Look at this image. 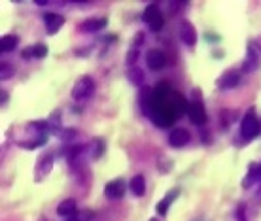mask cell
<instances>
[{"label":"cell","mask_w":261,"mask_h":221,"mask_svg":"<svg viewBox=\"0 0 261 221\" xmlns=\"http://www.w3.org/2000/svg\"><path fill=\"white\" fill-rule=\"evenodd\" d=\"M261 132V123L257 116H255L254 110H248L242 117V123H241V134L242 138H246V140H254L257 134Z\"/></svg>","instance_id":"cell-1"},{"label":"cell","mask_w":261,"mask_h":221,"mask_svg":"<svg viewBox=\"0 0 261 221\" xmlns=\"http://www.w3.org/2000/svg\"><path fill=\"white\" fill-rule=\"evenodd\" d=\"M95 91V79L91 76H82L72 87V98L74 100H85L89 98Z\"/></svg>","instance_id":"cell-2"},{"label":"cell","mask_w":261,"mask_h":221,"mask_svg":"<svg viewBox=\"0 0 261 221\" xmlns=\"http://www.w3.org/2000/svg\"><path fill=\"white\" fill-rule=\"evenodd\" d=\"M144 23L150 26L153 33H157V31H161L163 29V15H161V12H159V8L155 6V4H150V6L144 10V15H142Z\"/></svg>","instance_id":"cell-3"},{"label":"cell","mask_w":261,"mask_h":221,"mask_svg":"<svg viewBox=\"0 0 261 221\" xmlns=\"http://www.w3.org/2000/svg\"><path fill=\"white\" fill-rule=\"evenodd\" d=\"M188 117H190L191 121L195 125H204L208 121V117H206V112H204V106L199 98H193L190 102V108H188Z\"/></svg>","instance_id":"cell-4"},{"label":"cell","mask_w":261,"mask_h":221,"mask_svg":"<svg viewBox=\"0 0 261 221\" xmlns=\"http://www.w3.org/2000/svg\"><path fill=\"white\" fill-rule=\"evenodd\" d=\"M51 167H53V155L51 153H44V155L38 159V163H36L34 180H36V182H42V180L51 172Z\"/></svg>","instance_id":"cell-5"},{"label":"cell","mask_w":261,"mask_h":221,"mask_svg":"<svg viewBox=\"0 0 261 221\" xmlns=\"http://www.w3.org/2000/svg\"><path fill=\"white\" fill-rule=\"evenodd\" d=\"M125 187H127V183H125V180H121V178H118V180H112V182H108L105 185V195L108 197V199H121V197L125 195Z\"/></svg>","instance_id":"cell-6"},{"label":"cell","mask_w":261,"mask_h":221,"mask_svg":"<svg viewBox=\"0 0 261 221\" xmlns=\"http://www.w3.org/2000/svg\"><path fill=\"white\" fill-rule=\"evenodd\" d=\"M146 65L150 66L151 70H161L167 65V57L161 49H150L146 55Z\"/></svg>","instance_id":"cell-7"},{"label":"cell","mask_w":261,"mask_h":221,"mask_svg":"<svg viewBox=\"0 0 261 221\" xmlns=\"http://www.w3.org/2000/svg\"><path fill=\"white\" fill-rule=\"evenodd\" d=\"M239 81H241V74L237 70H227L225 74H222V78L218 79V87L220 89H233V87H237L239 85Z\"/></svg>","instance_id":"cell-8"},{"label":"cell","mask_w":261,"mask_h":221,"mask_svg":"<svg viewBox=\"0 0 261 221\" xmlns=\"http://www.w3.org/2000/svg\"><path fill=\"white\" fill-rule=\"evenodd\" d=\"M44 25H46V31L49 34L59 33V29L65 25V17L59 15V13H46L44 15Z\"/></svg>","instance_id":"cell-9"},{"label":"cell","mask_w":261,"mask_h":221,"mask_svg":"<svg viewBox=\"0 0 261 221\" xmlns=\"http://www.w3.org/2000/svg\"><path fill=\"white\" fill-rule=\"evenodd\" d=\"M180 38H182V42L186 44V46L193 47L197 44V31L195 26L191 25V23H188V21H184L182 26H180Z\"/></svg>","instance_id":"cell-10"},{"label":"cell","mask_w":261,"mask_h":221,"mask_svg":"<svg viewBox=\"0 0 261 221\" xmlns=\"http://www.w3.org/2000/svg\"><path fill=\"white\" fill-rule=\"evenodd\" d=\"M188 142H190V132L186 129H174L170 132L169 144L172 148H184Z\"/></svg>","instance_id":"cell-11"},{"label":"cell","mask_w":261,"mask_h":221,"mask_svg":"<svg viewBox=\"0 0 261 221\" xmlns=\"http://www.w3.org/2000/svg\"><path fill=\"white\" fill-rule=\"evenodd\" d=\"M105 26H106L105 17H91V19H85L80 25V31H84V33H97V31H102Z\"/></svg>","instance_id":"cell-12"},{"label":"cell","mask_w":261,"mask_h":221,"mask_svg":"<svg viewBox=\"0 0 261 221\" xmlns=\"http://www.w3.org/2000/svg\"><path fill=\"white\" fill-rule=\"evenodd\" d=\"M259 66V55H257V49L254 47V44H250V49L246 51V59H244V72H254L255 68Z\"/></svg>","instance_id":"cell-13"},{"label":"cell","mask_w":261,"mask_h":221,"mask_svg":"<svg viewBox=\"0 0 261 221\" xmlns=\"http://www.w3.org/2000/svg\"><path fill=\"white\" fill-rule=\"evenodd\" d=\"M129 189L135 197H142L146 193V178L142 174L133 176V180L129 182Z\"/></svg>","instance_id":"cell-14"},{"label":"cell","mask_w":261,"mask_h":221,"mask_svg":"<svg viewBox=\"0 0 261 221\" xmlns=\"http://www.w3.org/2000/svg\"><path fill=\"white\" fill-rule=\"evenodd\" d=\"M76 212H78V204H76L74 199H66V201H63L59 206H57V214H59L61 217L76 215Z\"/></svg>","instance_id":"cell-15"},{"label":"cell","mask_w":261,"mask_h":221,"mask_svg":"<svg viewBox=\"0 0 261 221\" xmlns=\"http://www.w3.org/2000/svg\"><path fill=\"white\" fill-rule=\"evenodd\" d=\"M17 36H13V34H6V36H2V40H0V49H2V53H10L13 51L15 47H17Z\"/></svg>","instance_id":"cell-16"},{"label":"cell","mask_w":261,"mask_h":221,"mask_svg":"<svg viewBox=\"0 0 261 221\" xmlns=\"http://www.w3.org/2000/svg\"><path fill=\"white\" fill-rule=\"evenodd\" d=\"M47 55V46L44 44H36V46L27 47V51H23V57H38L44 59Z\"/></svg>","instance_id":"cell-17"},{"label":"cell","mask_w":261,"mask_h":221,"mask_svg":"<svg viewBox=\"0 0 261 221\" xmlns=\"http://www.w3.org/2000/svg\"><path fill=\"white\" fill-rule=\"evenodd\" d=\"M178 195H180V191H178V189H174V191H172V193H169V195H165L163 201L157 204V212H159L161 215L167 214V208L170 206V202L174 201V199H176Z\"/></svg>","instance_id":"cell-18"},{"label":"cell","mask_w":261,"mask_h":221,"mask_svg":"<svg viewBox=\"0 0 261 221\" xmlns=\"http://www.w3.org/2000/svg\"><path fill=\"white\" fill-rule=\"evenodd\" d=\"M44 144H46V136H38V138H31L29 142H21L19 146L25 148V150H36V148L44 146Z\"/></svg>","instance_id":"cell-19"},{"label":"cell","mask_w":261,"mask_h":221,"mask_svg":"<svg viewBox=\"0 0 261 221\" xmlns=\"http://www.w3.org/2000/svg\"><path fill=\"white\" fill-rule=\"evenodd\" d=\"M127 78H129L135 85H140L144 81V72L140 70V68H135V66H133V68L127 72Z\"/></svg>","instance_id":"cell-20"},{"label":"cell","mask_w":261,"mask_h":221,"mask_svg":"<svg viewBox=\"0 0 261 221\" xmlns=\"http://www.w3.org/2000/svg\"><path fill=\"white\" fill-rule=\"evenodd\" d=\"M137 57H138V49H133V47H130V53H129V57H127V65H129L130 68L137 63Z\"/></svg>","instance_id":"cell-21"},{"label":"cell","mask_w":261,"mask_h":221,"mask_svg":"<svg viewBox=\"0 0 261 221\" xmlns=\"http://www.w3.org/2000/svg\"><path fill=\"white\" fill-rule=\"evenodd\" d=\"M142 42H144V33L140 31V33L135 34V38H133V46L130 47H133V49H137V46L138 44H142Z\"/></svg>","instance_id":"cell-22"},{"label":"cell","mask_w":261,"mask_h":221,"mask_svg":"<svg viewBox=\"0 0 261 221\" xmlns=\"http://www.w3.org/2000/svg\"><path fill=\"white\" fill-rule=\"evenodd\" d=\"M237 221H246V217H244V206L237 208Z\"/></svg>","instance_id":"cell-23"},{"label":"cell","mask_w":261,"mask_h":221,"mask_svg":"<svg viewBox=\"0 0 261 221\" xmlns=\"http://www.w3.org/2000/svg\"><path fill=\"white\" fill-rule=\"evenodd\" d=\"M34 4H38V6H44V4H47V2H46V0H36Z\"/></svg>","instance_id":"cell-24"},{"label":"cell","mask_w":261,"mask_h":221,"mask_svg":"<svg viewBox=\"0 0 261 221\" xmlns=\"http://www.w3.org/2000/svg\"><path fill=\"white\" fill-rule=\"evenodd\" d=\"M259 176H261V164H259Z\"/></svg>","instance_id":"cell-25"},{"label":"cell","mask_w":261,"mask_h":221,"mask_svg":"<svg viewBox=\"0 0 261 221\" xmlns=\"http://www.w3.org/2000/svg\"><path fill=\"white\" fill-rule=\"evenodd\" d=\"M150 221H157V219H155V217H153V219H150Z\"/></svg>","instance_id":"cell-26"}]
</instances>
